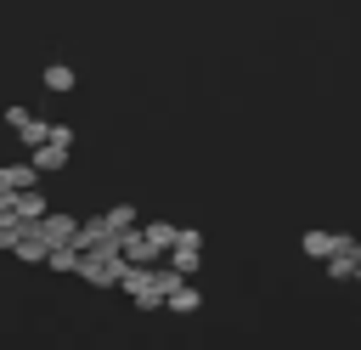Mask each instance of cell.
<instances>
[{
  "label": "cell",
  "instance_id": "obj_1",
  "mask_svg": "<svg viewBox=\"0 0 361 350\" xmlns=\"http://www.w3.org/2000/svg\"><path fill=\"white\" fill-rule=\"evenodd\" d=\"M175 282H180V277H175V271H164V265H130V271L118 277V288H124L135 305H147V310H158V305H164V294H169Z\"/></svg>",
  "mask_w": 361,
  "mask_h": 350
},
{
  "label": "cell",
  "instance_id": "obj_2",
  "mask_svg": "<svg viewBox=\"0 0 361 350\" xmlns=\"http://www.w3.org/2000/svg\"><path fill=\"white\" fill-rule=\"evenodd\" d=\"M197 265H203V231H197V226H180L175 243H169V265H164V271H175V277L186 282Z\"/></svg>",
  "mask_w": 361,
  "mask_h": 350
},
{
  "label": "cell",
  "instance_id": "obj_3",
  "mask_svg": "<svg viewBox=\"0 0 361 350\" xmlns=\"http://www.w3.org/2000/svg\"><path fill=\"white\" fill-rule=\"evenodd\" d=\"M45 248H73V231H79V220L73 215H62V209H45V220H34L28 226Z\"/></svg>",
  "mask_w": 361,
  "mask_h": 350
},
{
  "label": "cell",
  "instance_id": "obj_4",
  "mask_svg": "<svg viewBox=\"0 0 361 350\" xmlns=\"http://www.w3.org/2000/svg\"><path fill=\"white\" fill-rule=\"evenodd\" d=\"M124 271H130V265L118 260V248H113V254H85V260H79V277H85L90 288H118Z\"/></svg>",
  "mask_w": 361,
  "mask_h": 350
},
{
  "label": "cell",
  "instance_id": "obj_5",
  "mask_svg": "<svg viewBox=\"0 0 361 350\" xmlns=\"http://www.w3.org/2000/svg\"><path fill=\"white\" fill-rule=\"evenodd\" d=\"M322 271H327L333 282H355V277H361V248H355V237H350V231H344V237H338V248L322 260Z\"/></svg>",
  "mask_w": 361,
  "mask_h": 350
},
{
  "label": "cell",
  "instance_id": "obj_6",
  "mask_svg": "<svg viewBox=\"0 0 361 350\" xmlns=\"http://www.w3.org/2000/svg\"><path fill=\"white\" fill-rule=\"evenodd\" d=\"M135 231H141V243H147L152 254H169V243H175L180 226H175V220H147V226H135Z\"/></svg>",
  "mask_w": 361,
  "mask_h": 350
},
{
  "label": "cell",
  "instance_id": "obj_7",
  "mask_svg": "<svg viewBox=\"0 0 361 350\" xmlns=\"http://www.w3.org/2000/svg\"><path fill=\"white\" fill-rule=\"evenodd\" d=\"M338 237H344V231H322V226H316V231H305V237H299V248H305V260H316V265H322V260L338 248Z\"/></svg>",
  "mask_w": 361,
  "mask_h": 350
},
{
  "label": "cell",
  "instance_id": "obj_8",
  "mask_svg": "<svg viewBox=\"0 0 361 350\" xmlns=\"http://www.w3.org/2000/svg\"><path fill=\"white\" fill-rule=\"evenodd\" d=\"M96 220H102L113 237H124V231H135V220H141V215H135V203H113V209H107V215H96Z\"/></svg>",
  "mask_w": 361,
  "mask_h": 350
},
{
  "label": "cell",
  "instance_id": "obj_9",
  "mask_svg": "<svg viewBox=\"0 0 361 350\" xmlns=\"http://www.w3.org/2000/svg\"><path fill=\"white\" fill-rule=\"evenodd\" d=\"M39 85H45V90H56V96H68L79 79H73V68H68V62H51V68L39 73Z\"/></svg>",
  "mask_w": 361,
  "mask_h": 350
},
{
  "label": "cell",
  "instance_id": "obj_10",
  "mask_svg": "<svg viewBox=\"0 0 361 350\" xmlns=\"http://www.w3.org/2000/svg\"><path fill=\"white\" fill-rule=\"evenodd\" d=\"M164 305H169V310H180V316H192L203 299H197V288H192V282H175V288L164 294Z\"/></svg>",
  "mask_w": 361,
  "mask_h": 350
},
{
  "label": "cell",
  "instance_id": "obj_11",
  "mask_svg": "<svg viewBox=\"0 0 361 350\" xmlns=\"http://www.w3.org/2000/svg\"><path fill=\"white\" fill-rule=\"evenodd\" d=\"M11 254H17V260H23V265H45V243H39V237H34V231H23V237H17V248H11Z\"/></svg>",
  "mask_w": 361,
  "mask_h": 350
},
{
  "label": "cell",
  "instance_id": "obj_12",
  "mask_svg": "<svg viewBox=\"0 0 361 350\" xmlns=\"http://www.w3.org/2000/svg\"><path fill=\"white\" fill-rule=\"evenodd\" d=\"M45 271H79V254L73 248H45Z\"/></svg>",
  "mask_w": 361,
  "mask_h": 350
},
{
  "label": "cell",
  "instance_id": "obj_13",
  "mask_svg": "<svg viewBox=\"0 0 361 350\" xmlns=\"http://www.w3.org/2000/svg\"><path fill=\"white\" fill-rule=\"evenodd\" d=\"M45 124H51V119H28V130H23L17 141H23L28 152H34V147H45Z\"/></svg>",
  "mask_w": 361,
  "mask_h": 350
},
{
  "label": "cell",
  "instance_id": "obj_14",
  "mask_svg": "<svg viewBox=\"0 0 361 350\" xmlns=\"http://www.w3.org/2000/svg\"><path fill=\"white\" fill-rule=\"evenodd\" d=\"M0 119H6V130H17V135H23V130H28V119H34V113H28V107H6V113H0Z\"/></svg>",
  "mask_w": 361,
  "mask_h": 350
}]
</instances>
